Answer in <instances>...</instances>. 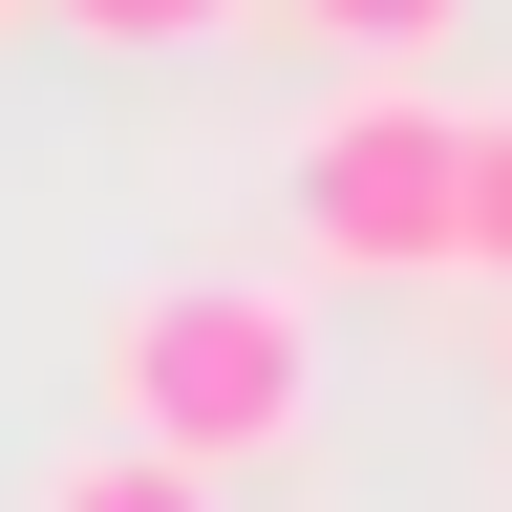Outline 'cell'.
Instances as JSON below:
<instances>
[{
    "label": "cell",
    "mask_w": 512,
    "mask_h": 512,
    "mask_svg": "<svg viewBox=\"0 0 512 512\" xmlns=\"http://www.w3.org/2000/svg\"><path fill=\"white\" fill-rule=\"evenodd\" d=\"M107 427H150V448H192V470L256 491L320 427V320L278 278H150V299H107Z\"/></svg>",
    "instance_id": "6da1fadb"
},
{
    "label": "cell",
    "mask_w": 512,
    "mask_h": 512,
    "mask_svg": "<svg viewBox=\"0 0 512 512\" xmlns=\"http://www.w3.org/2000/svg\"><path fill=\"white\" fill-rule=\"evenodd\" d=\"M299 256L363 278V299L470 278V107H427V86H320V128H299Z\"/></svg>",
    "instance_id": "7a4b0ae2"
},
{
    "label": "cell",
    "mask_w": 512,
    "mask_h": 512,
    "mask_svg": "<svg viewBox=\"0 0 512 512\" xmlns=\"http://www.w3.org/2000/svg\"><path fill=\"white\" fill-rule=\"evenodd\" d=\"M22 512H235V470H192V448H150V427H107V448H64V470H43Z\"/></svg>",
    "instance_id": "3957f363"
},
{
    "label": "cell",
    "mask_w": 512,
    "mask_h": 512,
    "mask_svg": "<svg viewBox=\"0 0 512 512\" xmlns=\"http://www.w3.org/2000/svg\"><path fill=\"white\" fill-rule=\"evenodd\" d=\"M278 22H299L320 64H342V86H427V43L470 22V0H278Z\"/></svg>",
    "instance_id": "277c9868"
},
{
    "label": "cell",
    "mask_w": 512,
    "mask_h": 512,
    "mask_svg": "<svg viewBox=\"0 0 512 512\" xmlns=\"http://www.w3.org/2000/svg\"><path fill=\"white\" fill-rule=\"evenodd\" d=\"M64 43H107V64H171V43H214V22H278V0H43Z\"/></svg>",
    "instance_id": "5b68a950"
},
{
    "label": "cell",
    "mask_w": 512,
    "mask_h": 512,
    "mask_svg": "<svg viewBox=\"0 0 512 512\" xmlns=\"http://www.w3.org/2000/svg\"><path fill=\"white\" fill-rule=\"evenodd\" d=\"M470 278L512 299V107H470Z\"/></svg>",
    "instance_id": "8992f818"
},
{
    "label": "cell",
    "mask_w": 512,
    "mask_h": 512,
    "mask_svg": "<svg viewBox=\"0 0 512 512\" xmlns=\"http://www.w3.org/2000/svg\"><path fill=\"white\" fill-rule=\"evenodd\" d=\"M491 406H512V320H491Z\"/></svg>",
    "instance_id": "52a82bcc"
},
{
    "label": "cell",
    "mask_w": 512,
    "mask_h": 512,
    "mask_svg": "<svg viewBox=\"0 0 512 512\" xmlns=\"http://www.w3.org/2000/svg\"><path fill=\"white\" fill-rule=\"evenodd\" d=\"M0 22H22V0H0Z\"/></svg>",
    "instance_id": "ba28073f"
}]
</instances>
